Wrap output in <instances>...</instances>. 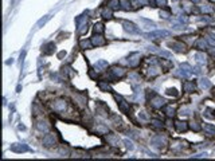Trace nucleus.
Returning a JSON list of instances; mask_svg holds the SVG:
<instances>
[{
    "instance_id": "6",
    "label": "nucleus",
    "mask_w": 215,
    "mask_h": 161,
    "mask_svg": "<svg viewBox=\"0 0 215 161\" xmlns=\"http://www.w3.org/2000/svg\"><path fill=\"white\" fill-rule=\"evenodd\" d=\"M140 59H141L140 52H132V54H129V57H128V65H129L130 67H137L140 65Z\"/></svg>"
},
{
    "instance_id": "48",
    "label": "nucleus",
    "mask_w": 215,
    "mask_h": 161,
    "mask_svg": "<svg viewBox=\"0 0 215 161\" xmlns=\"http://www.w3.org/2000/svg\"><path fill=\"white\" fill-rule=\"evenodd\" d=\"M169 15H171V13L168 12V11H160V18H164V19H167V18H169Z\"/></svg>"
},
{
    "instance_id": "4",
    "label": "nucleus",
    "mask_w": 215,
    "mask_h": 161,
    "mask_svg": "<svg viewBox=\"0 0 215 161\" xmlns=\"http://www.w3.org/2000/svg\"><path fill=\"white\" fill-rule=\"evenodd\" d=\"M169 35H171V32H169V31H165V30H159V31H153V32H149V34H145V38L151 39V40H155V39L165 38V36H169Z\"/></svg>"
},
{
    "instance_id": "39",
    "label": "nucleus",
    "mask_w": 215,
    "mask_h": 161,
    "mask_svg": "<svg viewBox=\"0 0 215 161\" xmlns=\"http://www.w3.org/2000/svg\"><path fill=\"white\" fill-rule=\"evenodd\" d=\"M165 94H167V95H172V97H177V95H179V93H177L176 89H167Z\"/></svg>"
},
{
    "instance_id": "26",
    "label": "nucleus",
    "mask_w": 215,
    "mask_h": 161,
    "mask_svg": "<svg viewBox=\"0 0 215 161\" xmlns=\"http://www.w3.org/2000/svg\"><path fill=\"white\" fill-rule=\"evenodd\" d=\"M108 141L110 142L112 145H118V144H120V140H118V137L114 136V134H109V136H108Z\"/></svg>"
},
{
    "instance_id": "10",
    "label": "nucleus",
    "mask_w": 215,
    "mask_h": 161,
    "mask_svg": "<svg viewBox=\"0 0 215 161\" xmlns=\"http://www.w3.org/2000/svg\"><path fill=\"white\" fill-rule=\"evenodd\" d=\"M110 74L113 78H122V77L127 74V70L120 67V66H113L110 70Z\"/></svg>"
},
{
    "instance_id": "25",
    "label": "nucleus",
    "mask_w": 215,
    "mask_h": 161,
    "mask_svg": "<svg viewBox=\"0 0 215 161\" xmlns=\"http://www.w3.org/2000/svg\"><path fill=\"white\" fill-rule=\"evenodd\" d=\"M195 47L199 48V50H206V48H207V42H206L204 39H199V40L195 43Z\"/></svg>"
},
{
    "instance_id": "35",
    "label": "nucleus",
    "mask_w": 215,
    "mask_h": 161,
    "mask_svg": "<svg viewBox=\"0 0 215 161\" xmlns=\"http://www.w3.org/2000/svg\"><path fill=\"white\" fill-rule=\"evenodd\" d=\"M94 32L95 34H102L104 32V26L101 23H95L94 24Z\"/></svg>"
},
{
    "instance_id": "32",
    "label": "nucleus",
    "mask_w": 215,
    "mask_h": 161,
    "mask_svg": "<svg viewBox=\"0 0 215 161\" xmlns=\"http://www.w3.org/2000/svg\"><path fill=\"white\" fill-rule=\"evenodd\" d=\"M88 31V23H81V24H78V32L79 34H85V32Z\"/></svg>"
},
{
    "instance_id": "51",
    "label": "nucleus",
    "mask_w": 215,
    "mask_h": 161,
    "mask_svg": "<svg viewBox=\"0 0 215 161\" xmlns=\"http://www.w3.org/2000/svg\"><path fill=\"white\" fill-rule=\"evenodd\" d=\"M139 117L141 118V120H148V116H147V114L144 113V111H141V113L139 114Z\"/></svg>"
},
{
    "instance_id": "30",
    "label": "nucleus",
    "mask_w": 215,
    "mask_h": 161,
    "mask_svg": "<svg viewBox=\"0 0 215 161\" xmlns=\"http://www.w3.org/2000/svg\"><path fill=\"white\" fill-rule=\"evenodd\" d=\"M108 6L110 7L112 10H118V8L121 7V6H120V1H118V0H110Z\"/></svg>"
},
{
    "instance_id": "1",
    "label": "nucleus",
    "mask_w": 215,
    "mask_h": 161,
    "mask_svg": "<svg viewBox=\"0 0 215 161\" xmlns=\"http://www.w3.org/2000/svg\"><path fill=\"white\" fill-rule=\"evenodd\" d=\"M151 145H152V148L161 150V149H164V146L167 145V138L164 136H155L151 140Z\"/></svg>"
},
{
    "instance_id": "28",
    "label": "nucleus",
    "mask_w": 215,
    "mask_h": 161,
    "mask_svg": "<svg viewBox=\"0 0 215 161\" xmlns=\"http://www.w3.org/2000/svg\"><path fill=\"white\" fill-rule=\"evenodd\" d=\"M50 18H51L50 15H46V16H44V18H42V19L38 22V24H36V27H38V28H41V27H43V26L46 24V23H47L48 20H50Z\"/></svg>"
},
{
    "instance_id": "56",
    "label": "nucleus",
    "mask_w": 215,
    "mask_h": 161,
    "mask_svg": "<svg viewBox=\"0 0 215 161\" xmlns=\"http://www.w3.org/2000/svg\"><path fill=\"white\" fill-rule=\"evenodd\" d=\"M14 63V60L11 59V60H7V65H12Z\"/></svg>"
},
{
    "instance_id": "55",
    "label": "nucleus",
    "mask_w": 215,
    "mask_h": 161,
    "mask_svg": "<svg viewBox=\"0 0 215 161\" xmlns=\"http://www.w3.org/2000/svg\"><path fill=\"white\" fill-rule=\"evenodd\" d=\"M19 129L20 130H26V126H23V125H19Z\"/></svg>"
},
{
    "instance_id": "43",
    "label": "nucleus",
    "mask_w": 215,
    "mask_h": 161,
    "mask_svg": "<svg viewBox=\"0 0 215 161\" xmlns=\"http://www.w3.org/2000/svg\"><path fill=\"white\" fill-rule=\"evenodd\" d=\"M191 129L195 130V132H199V130L202 129V126L199 125V122H192L191 123Z\"/></svg>"
},
{
    "instance_id": "46",
    "label": "nucleus",
    "mask_w": 215,
    "mask_h": 161,
    "mask_svg": "<svg viewBox=\"0 0 215 161\" xmlns=\"http://www.w3.org/2000/svg\"><path fill=\"white\" fill-rule=\"evenodd\" d=\"M124 144H125V145H127V148H129L130 150H133V149H135V146H133L132 141H129V140H124Z\"/></svg>"
},
{
    "instance_id": "18",
    "label": "nucleus",
    "mask_w": 215,
    "mask_h": 161,
    "mask_svg": "<svg viewBox=\"0 0 215 161\" xmlns=\"http://www.w3.org/2000/svg\"><path fill=\"white\" fill-rule=\"evenodd\" d=\"M195 83L194 82H190V81H187V82H184V85H183V89H184V91H188V93H191V91H195Z\"/></svg>"
},
{
    "instance_id": "24",
    "label": "nucleus",
    "mask_w": 215,
    "mask_h": 161,
    "mask_svg": "<svg viewBox=\"0 0 215 161\" xmlns=\"http://www.w3.org/2000/svg\"><path fill=\"white\" fill-rule=\"evenodd\" d=\"M140 22H141L142 24H145L147 28H153V27H156V24L152 22V20H148V19H145V18H140Z\"/></svg>"
},
{
    "instance_id": "29",
    "label": "nucleus",
    "mask_w": 215,
    "mask_h": 161,
    "mask_svg": "<svg viewBox=\"0 0 215 161\" xmlns=\"http://www.w3.org/2000/svg\"><path fill=\"white\" fill-rule=\"evenodd\" d=\"M93 47V43L92 40H82L81 42V48H83V50H89V48Z\"/></svg>"
},
{
    "instance_id": "47",
    "label": "nucleus",
    "mask_w": 215,
    "mask_h": 161,
    "mask_svg": "<svg viewBox=\"0 0 215 161\" xmlns=\"http://www.w3.org/2000/svg\"><path fill=\"white\" fill-rule=\"evenodd\" d=\"M59 153H61V155H65V156H69V153H70V152H69V149H67V148H65V146H62V148L59 149Z\"/></svg>"
},
{
    "instance_id": "12",
    "label": "nucleus",
    "mask_w": 215,
    "mask_h": 161,
    "mask_svg": "<svg viewBox=\"0 0 215 161\" xmlns=\"http://www.w3.org/2000/svg\"><path fill=\"white\" fill-rule=\"evenodd\" d=\"M168 47L174 48V50L177 51V52H184V51L187 50L186 44L182 43V42H169V43H168Z\"/></svg>"
},
{
    "instance_id": "40",
    "label": "nucleus",
    "mask_w": 215,
    "mask_h": 161,
    "mask_svg": "<svg viewBox=\"0 0 215 161\" xmlns=\"http://www.w3.org/2000/svg\"><path fill=\"white\" fill-rule=\"evenodd\" d=\"M95 130H97L98 133H102V134H108V128L104 126V125H98Z\"/></svg>"
},
{
    "instance_id": "5",
    "label": "nucleus",
    "mask_w": 215,
    "mask_h": 161,
    "mask_svg": "<svg viewBox=\"0 0 215 161\" xmlns=\"http://www.w3.org/2000/svg\"><path fill=\"white\" fill-rule=\"evenodd\" d=\"M44 148H53V146L57 145V137L55 134H46L43 137V141H42Z\"/></svg>"
},
{
    "instance_id": "9",
    "label": "nucleus",
    "mask_w": 215,
    "mask_h": 161,
    "mask_svg": "<svg viewBox=\"0 0 215 161\" xmlns=\"http://www.w3.org/2000/svg\"><path fill=\"white\" fill-rule=\"evenodd\" d=\"M192 73H194L192 67H191L188 63H183L180 66V70H179V75L183 77V78H188V77H190Z\"/></svg>"
},
{
    "instance_id": "38",
    "label": "nucleus",
    "mask_w": 215,
    "mask_h": 161,
    "mask_svg": "<svg viewBox=\"0 0 215 161\" xmlns=\"http://www.w3.org/2000/svg\"><path fill=\"white\" fill-rule=\"evenodd\" d=\"M74 99H77V101H78L81 105H86V98L83 97V95L77 94V95H74Z\"/></svg>"
},
{
    "instance_id": "11",
    "label": "nucleus",
    "mask_w": 215,
    "mask_h": 161,
    "mask_svg": "<svg viewBox=\"0 0 215 161\" xmlns=\"http://www.w3.org/2000/svg\"><path fill=\"white\" fill-rule=\"evenodd\" d=\"M11 150L15 153H24V152H30V148L26 144H12Z\"/></svg>"
},
{
    "instance_id": "15",
    "label": "nucleus",
    "mask_w": 215,
    "mask_h": 161,
    "mask_svg": "<svg viewBox=\"0 0 215 161\" xmlns=\"http://www.w3.org/2000/svg\"><path fill=\"white\" fill-rule=\"evenodd\" d=\"M36 129L39 130V132H48V129H50V125H48V122L47 121H44V120H42V121H38V123H36Z\"/></svg>"
},
{
    "instance_id": "23",
    "label": "nucleus",
    "mask_w": 215,
    "mask_h": 161,
    "mask_svg": "<svg viewBox=\"0 0 215 161\" xmlns=\"http://www.w3.org/2000/svg\"><path fill=\"white\" fill-rule=\"evenodd\" d=\"M94 67L97 69L95 71H101V69H106V67H108V62H106V60H104V59L98 60L97 63H95V66H94Z\"/></svg>"
},
{
    "instance_id": "45",
    "label": "nucleus",
    "mask_w": 215,
    "mask_h": 161,
    "mask_svg": "<svg viewBox=\"0 0 215 161\" xmlns=\"http://www.w3.org/2000/svg\"><path fill=\"white\" fill-rule=\"evenodd\" d=\"M183 148L184 146L182 142H175L174 145H172V149H174V150H180V149H183Z\"/></svg>"
},
{
    "instance_id": "59",
    "label": "nucleus",
    "mask_w": 215,
    "mask_h": 161,
    "mask_svg": "<svg viewBox=\"0 0 215 161\" xmlns=\"http://www.w3.org/2000/svg\"><path fill=\"white\" fill-rule=\"evenodd\" d=\"M214 94H215V90H214Z\"/></svg>"
},
{
    "instance_id": "41",
    "label": "nucleus",
    "mask_w": 215,
    "mask_h": 161,
    "mask_svg": "<svg viewBox=\"0 0 215 161\" xmlns=\"http://www.w3.org/2000/svg\"><path fill=\"white\" fill-rule=\"evenodd\" d=\"M63 71H62V73H63V75L65 77H67V75H73V71H71V69H70L69 66H66V67H63Z\"/></svg>"
},
{
    "instance_id": "7",
    "label": "nucleus",
    "mask_w": 215,
    "mask_h": 161,
    "mask_svg": "<svg viewBox=\"0 0 215 161\" xmlns=\"http://www.w3.org/2000/svg\"><path fill=\"white\" fill-rule=\"evenodd\" d=\"M151 106L155 109H161L163 106H165V99L161 98L160 95H153L151 98Z\"/></svg>"
},
{
    "instance_id": "49",
    "label": "nucleus",
    "mask_w": 215,
    "mask_h": 161,
    "mask_svg": "<svg viewBox=\"0 0 215 161\" xmlns=\"http://www.w3.org/2000/svg\"><path fill=\"white\" fill-rule=\"evenodd\" d=\"M156 6H160V7L167 6V0H156Z\"/></svg>"
},
{
    "instance_id": "58",
    "label": "nucleus",
    "mask_w": 215,
    "mask_h": 161,
    "mask_svg": "<svg viewBox=\"0 0 215 161\" xmlns=\"http://www.w3.org/2000/svg\"><path fill=\"white\" fill-rule=\"evenodd\" d=\"M172 1H177V0H172Z\"/></svg>"
},
{
    "instance_id": "31",
    "label": "nucleus",
    "mask_w": 215,
    "mask_h": 161,
    "mask_svg": "<svg viewBox=\"0 0 215 161\" xmlns=\"http://www.w3.org/2000/svg\"><path fill=\"white\" fill-rule=\"evenodd\" d=\"M200 87L202 89H210L211 87V82H210L209 79H200Z\"/></svg>"
},
{
    "instance_id": "42",
    "label": "nucleus",
    "mask_w": 215,
    "mask_h": 161,
    "mask_svg": "<svg viewBox=\"0 0 215 161\" xmlns=\"http://www.w3.org/2000/svg\"><path fill=\"white\" fill-rule=\"evenodd\" d=\"M204 130L209 132L210 134H215V128L211 126V125H204Z\"/></svg>"
},
{
    "instance_id": "21",
    "label": "nucleus",
    "mask_w": 215,
    "mask_h": 161,
    "mask_svg": "<svg viewBox=\"0 0 215 161\" xmlns=\"http://www.w3.org/2000/svg\"><path fill=\"white\" fill-rule=\"evenodd\" d=\"M175 126H176V129L179 130V132H186V130L188 129V123L182 122V121H177V122L175 123Z\"/></svg>"
},
{
    "instance_id": "36",
    "label": "nucleus",
    "mask_w": 215,
    "mask_h": 161,
    "mask_svg": "<svg viewBox=\"0 0 215 161\" xmlns=\"http://www.w3.org/2000/svg\"><path fill=\"white\" fill-rule=\"evenodd\" d=\"M165 114H167L168 117H174L175 116V109L172 106H167L165 107Z\"/></svg>"
},
{
    "instance_id": "44",
    "label": "nucleus",
    "mask_w": 215,
    "mask_h": 161,
    "mask_svg": "<svg viewBox=\"0 0 215 161\" xmlns=\"http://www.w3.org/2000/svg\"><path fill=\"white\" fill-rule=\"evenodd\" d=\"M159 55H160V57H164V58H171L172 57V54L169 52V51H159Z\"/></svg>"
},
{
    "instance_id": "17",
    "label": "nucleus",
    "mask_w": 215,
    "mask_h": 161,
    "mask_svg": "<svg viewBox=\"0 0 215 161\" xmlns=\"http://www.w3.org/2000/svg\"><path fill=\"white\" fill-rule=\"evenodd\" d=\"M148 73L151 77H157L159 74H160V67H159V65H151Z\"/></svg>"
},
{
    "instance_id": "34",
    "label": "nucleus",
    "mask_w": 215,
    "mask_h": 161,
    "mask_svg": "<svg viewBox=\"0 0 215 161\" xmlns=\"http://www.w3.org/2000/svg\"><path fill=\"white\" fill-rule=\"evenodd\" d=\"M86 20H88V16H86V13H82V15H79L78 18L75 19V23H77V26H78V24H81V23H85Z\"/></svg>"
},
{
    "instance_id": "54",
    "label": "nucleus",
    "mask_w": 215,
    "mask_h": 161,
    "mask_svg": "<svg viewBox=\"0 0 215 161\" xmlns=\"http://www.w3.org/2000/svg\"><path fill=\"white\" fill-rule=\"evenodd\" d=\"M65 55H66V52H65V51H61V52L58 54V58H59V59H62V58H63Z\"/></svg>"
},
{
    "instance_id": "33",
    "label": "nucleus",
    "mask_w": 215,
    "mask_h": 161,
    "mask_svg": "<svg viewBox=\"0 0 215 161\" xmlns=\"http://www.w3.org/2000/svg\"><path fill=\"white\" fill-rule=\"evenodd\" d=\"M151 123L155 128H157V129H161V128L164 126V122H163V121H160V120H152Z\"/></svg>"
},
{
    "instance_id": "14",
    "label": "nucleus",
    "mask_w": 215,
    "mask_h": 161,
    "mask_svg": "<svg viewBox=\"0 0 215 161\" xmlns=\"http://www.w3.org/2000/svg\"><path fill=\"white\" fill-rule=\"evenodd\" d=\"M42 51H43V54H46V55H50V54H53L54 51H55V43H53V42H48V43H46L42 47Z\"/></svg>"
},
{
    "instance_id": "13",
    "label": "nucleus",
    "mask_w": 215,
    "mask_h": 161,
    "mask_svg": "<svg viewBox=\"0 0 215 161\" xmlns=\"http://www.w3.org/2000/svg\"><path fill=\"white\" fill-rule=\"evenodd\" d=\"M90 40H92L93 46H97V47H100V46H105V44H106V39L102 38L101 34H97V35H94V36H92Z\"/></svg>"
},
{
    "instance_id": "19",
    "label": "nucleus",
    "mask_w": 215,
    "mask_h": 161,
    "mask_svg": "<svg viewBox=\"0 0 215 161\" xmlns=\"http://www.w3.org/2000/svg\"><path fill=\"white\" fill-rule=\"evenodd\" d=\"M101 15H102V18H105V19H112V16H113L112 8H110V7H106V8H104V10L101 11Z\"/></svg>"
},
{
    "instance_id": "8",
    "label": "nucleus",
    "mask_w": 215,
    "mask_h": 161,
    "mask_svg": "<svg viewBox=\"0 0 215 161\" xmlns=\"http://www.w3.org/2000/svg\"><path fill=\"white\" fill-rule=\"evenodd\" d=\"M122 26H124V30H125L127 32H129V34H141L140 28L132 22H124Z\"/></svg>"
},
{
    "instance_id": "37",
    "label": "nucleus",
    "mask_w": 215,
    "mask_h": 161,
    "mask_svg": "<svg viewBox=\"0 0 215 161\" xmlns=\"http://www.w3.org/2000/svg\"><path fill=\"white\" fill-rule=\"evenodd\" d=\"M110 120L114 122V125H116V126H121V123H122V121H121L120 118H118L117 116H116V114H113V116H112Z\"/></svg>"
},
{
    "instance_id": "3",
    "label": "nucleus",
    "mask_w": 215,
    "mask_h": 161,
    "mask_svg": "<svg viewBox=\"0 0 215 161\" xmlns=\"http://www.w3.org/2000/svg\"><path fill=\"white\" fill-rule=\"evenodd\" d=\"M114 99L117 101L118 109H120L121 113L129 114V110H130V107H129V102H127L122 97H121V95H117V94H114Z\"/></svg>"
},
{
    "instance_id": "2",
    "label": "nucleus",
    "mask_w": 215,
    "mask_h": 161,
    "mask_svg": "<svg viewBox=\"0 0 215 161\" xmlns=\"http://www.w3.org/2000/svg\"><path fill=\"white\" fill-rule=\"evenodd\" d=\"M51 107H53V110L57 111V113H63V111L67 109V102L65 101L63 98H58V99L53 101Z\"/></svg>"
},
{
    "instance_id": "22",
    "label": "nucleus",
    "mask_w": 215,
    "mask_h": 161,
    "mask_svg": "<svg viewBox=\"0 0 215 161\" xmlns=\"http://www.w3.org/2000/svg\"><path fill=\"white\" fill-rule=\"evenodd\" d=\"M98 87L101 91H112V87L108 85V82H104V81H100L98 82Z\"/></svg>"
},
{
    "instance_id": "16",
    "label": "nucleus",
    "mask_w": 215,
    "mask_h": 161,
    "mask_svg": "<svg viewBox=\"0 0 215 161\" xmlns=\"http://www.w3.org/2000/svg\"><path fill=\"white\" fill-rule=\"evenodd\" d=\"M194 58H195L196 62L199 65H204L206 62H207V57H206L203 52H196L195 55H194Z\"/></svg>"
},
{
    "instance_id": "27",
    "label": "nucleus",
    "mask_w": 215,
    "mask_h": 161,
    "mask_svg": "<svg viewBox=\"0 0 215 161\" xmlns=\"http://www.w3.org/2000/svg\"><path fill=\"white\" fill-rule=\"evenodd\" d=\"M204 117L206 118H210V120H215V110H212V109H206L204 111Z\"/></svg>"
},
{
    "instance_id": "20",
    "label": "nucleus",
    "mask_w": 215,
    "mask_h": 161,
    "mask_svg": "<svg viewBox=\"0 0 215 161\" xmlns=\"http://www.w3.org/2000/svg\"><path fill=\"white\" fill-rule=\"evenodd\" d=\"M120 6H121V8L125 11L132 10V1H130V0H120Z\"/></svg>"
},
{
    "instance_id": "52",
    "label": "nucleus",
    "mask_w": 215,
    "mask_h": 161,
    "mask_svg": "<svg viewBox=\"0 0 215 161\" xmlns=\"http://www.w3.org/2000/svg\"><path fill=\"white\" fill-rule=\"evenodd\" d=\"M179 22L186 23V22H187V16H186V15H180V16H179Z\"/></svg>"
},
{
    "instance_id": "57",
    "label": "nucleus",
    "mask_w": 215,
    "mask_h": 161,
    "mask_svg": "<svg viewBox=\"0 0 215 161\" xmlns=\"http://www.w3.org/2000/svg\"><path fill=\"white\" fill-rule=\"evenodd\" d=\"M191 1H192V3H199L200 0H191Z\"/></svg>"
},
{
    "instance_id": "50",
    "label": "nucleus",
    "mask_w": 215,
    "mask_h": 161,
    "mask_svg": "<svg viewBox=\"0 0 215 161\" xmlns=\"http://www.w3.org/2000/svg\"><path fill=\"white\" fill-rule=\"evenodd\" d=\"M202 11H204V12H211V11H212V7H210V6L202 7Z\"/></svg>"
},
{
    "instance_id": "53",
    "label": "nucleus",
    "mask_w": 215,
    "mask_h": 161,
    "mask_svg": "<svg viewBox=\"0 0 215 161\" xmlns=\"http://www.w3.org/2000/svg\"><path fill=\"white\" fill-rule=\"evenodd\" d=\"M207 42H209L210 44H212V46H215V39L214 38H209L207 39Z\"/></svg>"
}]
</instances>
